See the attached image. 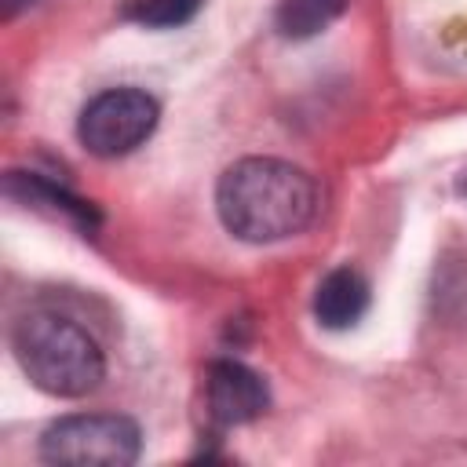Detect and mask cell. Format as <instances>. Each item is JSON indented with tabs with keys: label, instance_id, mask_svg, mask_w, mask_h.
<instances>
[{
	"label": "cell",
	"instance_id": "9",
	"mask_svg": "<svg viewBox=\"0 0 467 467\" xmlns=\"http://www.w3.org/2000/svg\"><path fill=\"white\" fill-rule=\"evenodd\" d=\"M204 0H131L128 4V18L142 22V26H157V29H168V26H182L197 15Z\"/></svg>",
	"mask_w": 467,
	"mask_h": 467
},
{
	"label": "cell",
	"instance_id": "7",
	"mask_svg": "<svg viewBox=\"0 0 467 467\" xmlns=\"http://www.w3.org/2000/svg\"><path fill=\"white\" fill-rule=\"evenodd\" d=\"M7 193L26 201V204H33V208H51L55 215H66L84 230H95V223H99V212L84 197L55 186V182H47V179H40L33 171H11L7 175Z\"/></svg>",
	"mask_w": 467,
	"mask_h": 467
},
{
	"label": "cell",
	"instance_id": "5",
	"mask_svg": "<svg viewBox=\"0 0 467 467\" xmlns=\"http://www.w3.org/2000/svg\"><path fill=\"white\" fill-rule=\"evenodd\" d=\"M204 401L208 416L223 427H241L252 423L266 412L270 390L259 372H252L241 361H212L204 376Z\"/></svg>",
	"mask_w": 467,
	"mask_h": 467
},
{
	"label": "cell",
	"instance_id": "3",
	"mask_svg": "<svg viewBox=\"0 0 467 467\" xmlns=\"http://www.w3.org/2000/svg\"><path fill=\"white\" fill-rule=\"evenodd\" d=\"M142 452L139 423L117 412H80L51 423L40 438L47 463L73 467H128Z\"/></svg>",
	"mask_w": 467,
	"mask_h": 467
},
{
	"label": "cell",
	"instance_id": "8",
	"mask_svg": "<svg viewBox=\"0 0 467 467\" xmlns=\"http://www.w3.org/2000/svg\"><path fill=\"white\" fill-rule=\"evenodd\" d=\"M343 7L347 0H281L274 26L285 40H306V36H317L328 22H336Z\"/></svg>",
	"mask_w": 467,
	"mask_h": 467
},
{
	"label": "cell",
	"instance_id": "6",
	"mask_svg": "<svg viewBox=\"0 0 467 467\" xmlns=\"http://www.w3.org/2000/svg\"><path fill=\"white\" fill-rule=\"evenodd\" d=\"M365 310H368V281L358 270L336 266L332 274L321 277L314 292V317L325 328H350L361 321Z\"/></svg>",
	"mask_w": 467,
	"mask_h": 467
},
{
	"label": "cell",
	"instance_id": "4",
	"mask_svg": "<svg viewBox=\"0 0 467 467\" xmlns=\"http://www.w3.org/2000/svg\"><path fill=\"white\" fill-rule=\"evenodd\" d=\"M161 120L153 95L139 88H109L95 95L77 120V139L95 157H124L142 146Z\"/></svg>",
	"mask_w": 467,
	"mask_h": 467
},
{
	"label": "cell",
	"instance_id": "1",
	"mask_svg": "<svg viewBox=\"0 0 467 467\" xmlns=\"http://www.w3.org/2000/svg\"><path fill=\"white\" fill-rule=\"evenodd\" d=\"M317 204V182L303 168L277 157H244L230 164L215 186L223 226L248 244H270L306 230Z\"/></svg>",
	"mask_w": 467,
	"mask_h": 467
},
{
	"label": "cell",
	"instance_id": "10",
	"mask_svg": "<svg viewBox=\"0 0 467 467\" xmlns=\"http://www.w3.org/2000/svg\"><path fill=\"white\" fill-rule=\"evenodd\" d=\"M26 4H33V0H4V11H7V15H15V11H18V7H26Z\"/></svg>",
	"mask_w": 467,
	"mask_h": 467
},
{
	"label": "cell",
	"instance_id": "2",
	"mask_svg": "<svg viewBox=\"0 0 467 467\" xmlns=\"http://www.w3.org/2000/svg\"><path fill=\"white\" fill-rule=\"evenodd\" d=\"M11 350L29 376L51 398H84L106 376V358L95 336L58 310H29L11 328Z\"/></svg>",
	"mask_w": 467,
	"mask_h": 467
},
{
	"label": "cell",
	"instance_id": "11",
	"mask_svg": "<svg viewBox=\"0 0 467 467\" xmlns=\"http://www.w3.org/2000/svg\"><path fill=\"white\" fill-rule=\"evenodd\" d=\"M463 190H467V179H463Z\"/></svg>",
	"mask_w": 467,
	"mask_h": 467
}]
</instances>
